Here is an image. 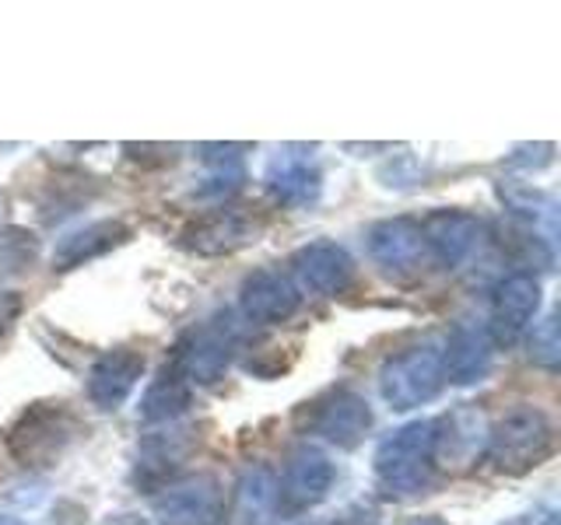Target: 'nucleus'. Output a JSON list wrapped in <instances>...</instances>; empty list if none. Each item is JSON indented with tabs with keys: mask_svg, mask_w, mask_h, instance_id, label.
Here are the masks:
<instances>
[{
	"mask_svg": "<svg viewBox=\"0 0 561 525\" xmlns=\"http://www.w3.org/2000/svg\"><path fill=\"white\" fill-rule=\"evenodd\" d=\"M298 428L327 445L355 448L373 431V407L355 389H330L306 402V410L298 413Z\"/></svg>",
	"mask_w": 561,
	"mask_h": 525,
	"instance_id": "6",
	"label": "nucleus"
},
{
	"mask_svg": "<svg viewBox=\"0 0 561 525\" xmlns=\"http://www.w3.org/2000/svg\"><path fill=\"white\" fill-rule=\"evenodd\" d=\"M193 448V434L190 431H154L145 442L137 445V463H134V483L137 487H162L172 480V472L186 463V455Z\"/></svg>",
	"mask_w": 561,
	"mask_h": 525,
	"instance_id": "19",
	"label": "nucleus"
},
{
	"mask_svg": "<svg viewBox=\"0 0 561 525\" xmlns=\"http://www.w3.org/2000/svg\"><path fill=\"white\" fill-rule=\"evenodd\" d=\"M408 525H449L443 515H425V518H414V522H408Z\"/></svg>",
	"mask_w": 561,
	"mask_h": 525,
	"instance_id": "26",
	"label": "nucleus"
},
{
	"mask_svg": "<svg viewBox=\"0 0 561 525\" xmlns=\"http://www.w3.org/2000/svg\"><path fill=\"white\" fill-rule=\"evenodd\" d=\"M333 480H337V469H333V463L320 448L291 452V459L277 477V512L285 515L309 512V508H316L330 494Z\"/></svg>",
	"mask_w": 561,
	"mask_h": 525,
	"instance_id": "12",
	"label": "nucleus"
},
{
	"mask_svg": "<svg viewBox=\"0 0 561 525\" xmlns=\"http://www.w3.org/2000/svg\"><path fill=\"white\" fill-rule=\"evenodd\" d=\"M443 389H446L443 350L432 343L403 350V354L390 358L379 368V396L390 402V410L397 413L428 407Z\"/></svg>",
	"mask_w": 561,
	"mask_h": 525,
	"instance_id": "4",
	"label": "nucleus"
},
{
	"mask_svg": "<svg viewBox=\"0 0 561 525\" xmlns=\"http://www.w3.org/2000/svg\"><path fill=\"white\" fill-rule=\"evenodd\" d=\"M309 525H365V518H362V508H347L344 515H330V518L309 522Z\"/></svg>",
	"mask_w": 561,
	"mask_h": 525,
	"instance_id": "25",
	"label": "nucleus"
},
{
	"mask_svg": "<svg viewBox=\"0 0 561 525\" xmlns=\"http://www.w3.org/2000/svg\"><path fill=\"white\" fill-rule=\"evenodd\" d=\"M18 312H22V298L18 294H0V337L14 326Z\"/></svg>",
	"mask_w": 561,
	"mask_h": 525,
	"instance_id": "24",
	"label": "nucleus"
},
{
	"mask_svg": "<svg viewBox=\"0 0 561 525\" xmlns=\"http://www.w3.org/2000/svg\"><path fill=\"white\" fill-rule=\"evenodd\" d=\"M0 525H28L22 518H14V515H0Z\"/></svg>",
	"mask_w": 561,
	"mask_h": 525,
	"instance_id": "28",
	"label": "nucleus"
},
{
	"mask_svg": "<svg viewBox=\"0 0 561 525\" xmlns=\"http://www.w3.org/2000/svg\"><path fill=\"white\" fill-rule=\"evenodd\" d=\"M540 280L534 273L513 270L491 291V323L484 326L495 347H513L540 312Z\"/></svg>",
	"mask_w": 561,
	"mask_h": 525,
	"instance_id": "10",
	"label": "nucleus"
},
{
	"mask_svg": "<svg viewBox=\"0 0 561 525\" xmlns=\"http://www.w3.org/2000/svg\"><path fill=\"white\" fill-rule=\"evenodd\" d=\"M263 183L280 207H312L323 192V172L312 162V154H295V148H288L277 151Z\"/></svg>",
	"mask_w": 561,
	"mask_h": 525,
	"instance_id": "18",
	"label": "nucleus"
},
{
	"mask_svg": "<svg viewBox=\"0 0 561 525\" xmlns=\"http://www.w3.org/2000/svg\"><path fill=\"white\" fill-rule=\"evenodd\" d=\"M526 347H530L526 354H530V361L537 368H543V372H554L558 361H561V340H558V319H554V312H548L540 323H534Z\"/></svg>",
	"mask_w": 561,
	"mask_h": 525,
	"instance_id": "23",
	"label": "nucleus"
},
{
	"mask_svg": "<svg viewBox=\"0 0 561 525\" xmlns=\"http://www.w3.org/2000/svg\"><path fill=\"white\" fill-rule=\"evenodd\" d=\"M373 469L382 498L428 494L438 480L435 420H411V424L386 434L373 455Z\"/></svg>",
	"mask_w": 561,
	"mask_h": 525,
	"instance_id": "1",
	"label": "nucleus"
},
{
	"mask_svg": "<svg viewBox=\"0 0 561 525\" xmlns=\"http://www.w3.org/2000/svg\"><path fill=\"white\" fill-rule=\"evenodd\" d=\"M421 224V238H425V249H428V259H435L438 267L446 270H456L460 262L478 249L481 242V232L484 224L478 214H470V210H432V214Z\"/></svg>",
	"mask_w": 561,
	"mask_h": 525,
	"instance_id": "14",
	"label": "nucleus"
},
{
	"mask_svg": "<svg viewBox=\"0 0 561 525\" xmlns=\"http://www.w3.org/2000/svg\"><path fill=\"white\" fill-rule=\"evenodd\" d=\"M190 396H193V385L186 382V375L175 368V361H169L162 372H158V378L148 385L145 399H140V420L145 424H172L175 417L186 413L190 407Z\"/></svg>",
	"mask_w": 561,
	"mask_h": 525,
	"instance_id": "20",
	"label": "nucleus"
},
{
	"mask_svg": "<svg viewBox=\"0 0 561 525\" xmlns=\"http://www.w3.org/2000/svg\"><path fill=\"white\" fill-rule=\"evenodd\" d=\"M499 245H502V253L519 267V273H534V270H551L554 267L551 238H543L537 228L526 224V221L499 224Z\"/></svg>",
	"mask_w": 561,
	"mask_h": 525,
	"instance_id": "21",
	"label": "nucleus"
},
{
	"mask_svg": "<svg viewBox=\"0 0 561 525\" xmlns=\"http://www.w3.org/2000/svg\"><path fill=\"white\" fill-rule=\"evenodd\" d=\"M302 305V291L291 284L288 273L274 267H260L242 280L239 288V312L253 326H280Z\"/></svg>",
	"mask_w": 561,
	"mask_h": 525,
	"instance_id": "13",
	"label": "nucleus"
},
{
	"mask_svg": "<svg viewBox=\"0 0 561 525\" xmlns=\"http://www.w3.org/2000/svg\"><path fill=\"white\" fill-rule=\"evenodd\" d=\"M554 452V424L540 407H516L508 410L495 428L488 431L484 459L491 469L505 472V477H523V472L537 469Z\"/></svg>",
	"mask_w": 561,
	"mask_h": 525,
	"instance_id": "2",
	"label": "nucleus"
},
{
	"mask_svg": "<svg viewBox=\"0 0 561 525\" xmlns=\"http://www.w3.org/2000/svg\"><path fill=\"white\" fill-rule=\"evenodd\" d=\"M158 525H225V487L201 472L183 483H169L154 498Z\"/></svg>",
	"mask_w": 561,
	"mask_h": 525,
	"instance_id": "11",
	"label": "nucleus"
},
{
	"mask_svg": "<svg viewBox=\"0 0 561 525\" xmlns=\"http://www.w3.org/2000/svg\"><path fill=\"white\" fill-rule=\"evenodd\" d=\"M78 434L81 424L67 402H32L8 431V452L25 469H49L64 459Z\"/></svg>",
	"mask_w": 561,
	"mask_h": 525,
	"instance_id": "3",
	"label": "nucleus"
},
{
	"mask_svg": "<svg viewBox=\"0 0 561 525\" xmlns=\"http://www.w3.org/2000/svg\"><path fill=\"white\" fill-rule=\"evenodd\" d=\"M499 525H534V518H530V515H516V518H505V522H499Z\"/></svg>",
	"mask_w": 561,
	"mask_h": 525,
	"instance_id": "27",
	"label": "nucleus"
},
{
	"mask_svg": "<svg viewBox=\"0 0 561 525\" xmlns=\"http://www.w3.org/2000/svg\"><path fill=\"white\" fill-rule=\"evenodd\" d=\"M365 249L376 267L393 280H414L425 273L428 249L414 218H386L365 232Z\"/></svg>",
	"mask_w": 561,
	"mask_h": 525,
	"instance_id": "7",
	"label": "nucleus"
},
{
	"mask_svg": "<svg viewBox=\"0 0 561 525\" xmlns=\"http://www.w3.org/2000/svg\"><path fill=\"white\" fill-rule=\"evenodd\" d=\"M495 364V343L488 329L478 323H456L446 350H443V375L449 385H478L488 378Z\"/></svg>",
	"mask_w": 561,
	"mask_h": 525,
	"instance_id": "16",
	"label": "nucleus"
},
{
	"mask_svg": "<svg viewBox=\"0 0 561 525\" xmlns=\"http://www.w3.org/2000/svg\"><path fill=\"white\" fill-rule=\"evenodd\" d=\"M239 508L245 525H271V515H277V477L267 466H256L242 477Z\"/></svg>",
	"mask_w": 561,
	"mask_h": 525,
	"instance_id": "22",
	"label": "nucleus"
},
{
	"mask_svg": "<svg viewBox=\"0 0 561 525\" xmlns=\"http://www.w3.org/2000/svg\"><path fill=\"white\" fill-rule=\"evenodd\" d=\"M263 232V218L250 207H218L186 224L183 245L197 256H232L256 242Z\"/></svg>",
	"mask_w": 561,
	"mask_h": 525,
	"instance_id": "9",
	"label": "nucleus"
},
{
	"mask_svg": "<svg viewBox=\"0 0 561 525\" xmlns=\"http://www.w3.org/2000/svg\"><path fill=\"white\" fill-rule=\"evenodd\" d=\"M145 354L134 347H113L88 368V399L99 410H116L130 399L137 382L145 378Z\"/></svg>",
	"mask_w": 561,
	"mask_h": 525,
	"instance_id": "15",
	"label": "nucleus"
},
{
	"mask_svg": "<svg viewBox=\"0 0 561 525\" xmlns=\"http://www.w3.org/2000/svg\"><path fill=\"white\" fill-rule=\"evenodd\" d=\"M288 267H291L288 273L291 284L316 298H341L351 291V284H355V277H358L351 253L330 238H316L302 245V249H295Z\"/></svg>",
	"mask_w": 561,
	"mask_h": 525,
	"instance_id": "8",
	"label": "nucleus"
},
{
	"mask_svg": "<svg viewBox=\"0 0 561 525\" xmlns=\"http://www.w3.org/2000/svg\"><path fill=\"white\" fill-rule=\"evenodd\" d=\"M236 350H239V326L232 323V315L221 312L215 319L201 323L197 329H190L180 340V347H175L172 361L190 385H215L232 368Z\"/></svg>",
	"mask_w": 561,
	"mask_h": 525,
	"instance_id": "5",
	"label": "nucleus"
},
{
	"mask_svg": "<svg viewBox=\"0 0 561 525\" xmlns=\"http://www.w3.org/2000/svg\"><path fill=\"white\" fill-rule=\"evenodd\" d=\"M130 238H134V228L119 218H102L92 224H81L57 242V249H53V270L57 273L78 270V267H84V262L119 249V245L130 242Z\"/></svg>",
	"mask_w": 561,
	"mask_h": 525,
	"instance_id": "17",
	"label": "nucleus"
}]
</instances>
